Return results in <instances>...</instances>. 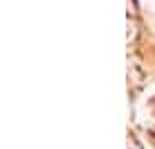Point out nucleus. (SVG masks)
I'll return each mask as SVG.
<instances>
[{"label": "nucleus", "mask_w": 155, "mask_h": 149, "mask_svg": "<svg viewBox=\"0 0 155 149\" xmlns=\"http://www.w3.org/2000/svg\"><path fill=\"white\" fill-rule=\"evenodd\" d=\"M126 27H128L126 43L130 45V43H135V41H137V36H140V27H137V20H135V16H128V20H126Z\"/></svg>", "instance_id": "1"}, {"label": "nucleus", "mask_w": 155, "mask_h": 149, "mask_svg": "<svg viewBox=\"0 0 155 149\" xmlns=\"http://www.w3.org/2000/svg\"><path fill=\"white\" fill-rule=\"evenodd\" d=\"M128 149H144V147L140 145V140L135 136H128Z\"/></svg>", "instance_id": "2"}]
</instances>
